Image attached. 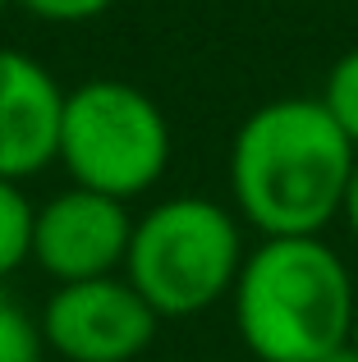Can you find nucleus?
I'll list each match as a JSON object with an SVG mask.
<instances>
[{"label":"nucleus","instance_id":"7","mask_svg":"<svg viewBox=\"0 0 358 362\" xmlns=\"http://www.w3.org/2000/svg\"><path fill=\"white\" fill-rule=\"evenodd\" d=\"M64 88L42 60L0 46V179L28 184L55 165Z\"/></svg>","mask_w":358,"mask_h":362},{"label":"nucleus","instance_id":"9","mask_svg":"<svg viewBox=\"0 0 358 362\" xmlns=\"http://www.w3.org/2000/svg\"><path fill=\"white\" fill-rule=\"evenodd\" d=\"M46 339H42V317L0 280V362H42Z\"/></svg>","mask_w":358,"mask_h":362},{"label":"nucleus","instance_id":"11","mask_svg":"<svg viewBox=\"0 0 358 362\" xmlns=\"http://www.w3.org/2000/svg\"><path fill=\"white\" fill-rule=\"evenodd\" d=\"M14 5H23L42 23H88V18H101L115 0H14Z\"/></svg>","mask_w":358,"mask_h":362},{"label":"nucleus","instance_id":"3","mask_svg":"<svg viewBox=\"0 0 358 362\" xmlns=\"http://www.w3.org/2000/svg\"><path fill=\"white\" fill-rule=\"evenodd\" d=\"M243 221L230 202L179 193L134 216L125 252V280L147 298L161 321H188L230 298L248 257Z\"/></svg>","mask_w":358,"mask_h":362},{"label":"nucleus","instance_id":"8","mask_svg":"<svg viewBox=\"0 0 358 362\" xmlns=\"http://www.w3.org/2000/svg\"><path fill=\"white\" fill-rule=\"evenodd\" d=\"M33 211L37 202L23 193V184H9L0 179V280L28 266L33 252Z\"/></svg>","mask_w":358,"mask_h":362},{"label":"nucleus","instance_id":"13","mask_svg":"<svg viewBox=\"0 0 358 362\" xmlns=\"http://www.w3.org/2000/svg\"><path fill=\"white\" fill-rule=\"evenodd\" d=\"M322 362H358V354H354V344H340L335 354H326Z\"/></svg>","mask_w":358,"mask_h":362},{"label":"nucleus","instance_id":"10","mask_svg":"<svg viewBox=\"0 0 358 362\" xmlns=\"http://www.w3.org/2000/svg\"><path fill=\"white\" fill-rule=\"evenodd\" d=\"M322 106L331 110V119L345 129V138L358 151V46L331 64V74L322 83Z\"/></svg>","mask_w":358,"mask_h":362},{"label":"nucleus","instance_id":"14","mask_svg":"<svg viewBox=\"0 0 358 362\" xmlns=\"http://www.w3.org/2000/svg\"><path fill=\"white\" fill-rule=\"evenodd\" d=\"M350 344H354V354H358V308H354V326H350Z\"/></svg>","mask_w":358,"mask_h":362},{"label":"nucleus","instance_id":"4","mask_svg":"<svg viewBox=\"0 0 358 362\" xmlns=\"http://www.w3.org/2000/svg\"><path fill=\"white\" fill-rule=\"evenodd\" d=\"M171 151V119L138 83L88 78L64 92L55 165H64L69 184L134 202L166 179Z\"/></svg>","mask_w":358,"mask_h":362},{"label":"nucleus","instance_id":"6","mask_svg":"<svg viewBox=\"0 0 358 362\" xmlns=\"http://www.w3.org/2000/svg\"><path fill=\"white\" fill-rule=\"evenodd\" d=\"M134 211L129 202L92 188H60L33 211V252L28 262L55 284L101 280V275L125 271Z\"/></svg>","mask_w":358,"mask_h":362},{"label":"nucleus","instance_id":"12","mask_svg":"<svg viewBox=\"0 0 358 362\" xmlns=\"http://www.w3.org/2000/svg\"><path fill=\"white\" fill-rule=\"evenodd\" d=\"M340 221H345V230H350V239H354V247H358V165H354V179H350V193H345Z\"/></svg>","mask_w":358,"mask_h":362},{"label":"nucleus","instance_id":"15","mask_svg":"<svg viewBox=\"0 0 358 362\" xmlns=\"http://www.w3.org/2000/svg\"><path fill=\"white\" fill-rule=\"evenodd\" d=\"M9 5H14V0H0V14H5V9H9Z\"/></svg>","mask_w":358,"mask_h":362},{"label":"nucleus","instance_id":"5","mask_svg":"<svg viewBox=\"0 0 358 362\" xmlns=\"http://www.w3.org/2000/svg\"><path fill=\"white\" fill-rule=\"evenodd\" d=\"M37 317L46 354L64 362H138L161 330V317L125 275L55 284Z\"/></svg>","mask_w":358,"mask_h":362},{"label":"nucleus","instance_id":"2","mask_svg":"<svg viewBox=\"0 0 358 362\" xmlns=\"http://www.w3.org/2000/svg\"><path fill=\"white\" fill-rule=\"evenodd\" d=\"M354 271L326 234L258 239L230 289V317L253 362H322L350 344Z\"/></svg>","mask_w":358,"mask_h":362},{"label":"nucleus","instance_id":"1","mask_svg":"<svg viewBox=\"0 0 358 362\" xmlns=\"http://www.w3.org/2000/svg\"><path fill=\"white\" fill-rule=\"evenodd\" d=\"M358 165L354 142L322 97H276L230 138V206L258 239L326 234Z\"/></svg>","mask_w":358,"mask_h":362}]
</instances>
